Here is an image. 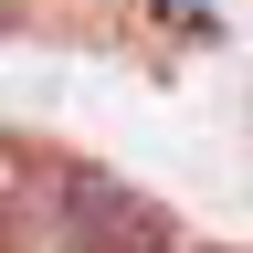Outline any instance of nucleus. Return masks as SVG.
Wrapping results in <instances>:
<instances>
[{
  "mask_svg": "<svg viewBox=\"0 0 253 253\" xmlns=\"http://www.w3.org/2000/svg\"><path fill=\"white\" fill-rule=\"evenodd\" d=\"M63 243L74 253H169V211L116 169H63Z\"/></svg>",
  "mask_w": 253,
  "mask_h": 253,
  "instance_id": "f257e3e1",
  "label": "nucleus"
}]
</instances>
